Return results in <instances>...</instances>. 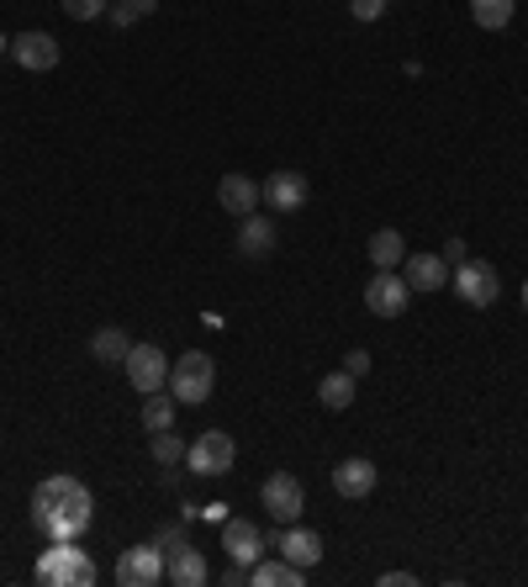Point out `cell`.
<instances>
[{"instance_id": "cell-1", "label": "cell", "mask_w": 528, "mask_h": 587, "mask_svg": "<svg viewBox=\"0 0 528 587\" xmlns=\"http://www.w3.org/2000/svg\"><path fill=\"white\" fill-rule=\"evenodd\" d=\"M91 518H96V497L91 488L80 482V476H49V482H38L32 492V530L49 539H74L91 530Z\"/></svg>"}, {"instance_id": "cell-2", "label": "cell", "mask_w": 528, "mask_h": 587, "mask_svg": "<svg viewBox=\"0 0 528 587\" xmlns=\"http://www.w3.org/2000/svg\"><path fill=\"white\" fill-rule=\"evenodd\" d=\"M38 583L49 587H91L96 583V562L74 545V539H49V551L38 556Z\"/></svg>"}, {"instance_id": "cell-3", "label": "cell", "mask_w": 528, "mask_h": 587, "mask_svg": "<svg viewBox=\"0 0 528 587\" xmlns=\"http://www.w3.org/2000/svg\"><path fill=\"white\" fill-rule=\"evenodd\" d=\"M217 387V360L207 349H186L180 360H169V397L180 402V408H196V402H207Z\"/></svg>"}, {"instance_id": "cell-4", "label": "cell", "mask_w": 528, "mask_h": 587, "mask_svg": "<svg viewBox=\"0 0 528 587\" xmlns=\"http://www.w3.org/2000/svg\"><path fill=\"white\" fill-rule=\"evenodd\" d=\"M260 503L275 524H302V514H307V492H302V482H296L291 471H270V476H264Z\"/></svg>"}, {"instance_id": "cell-5", "label": "cell", "mask_w": 528, "mask_h": 587, "mask_svg": "<svg viewBox=\"0 0 528 587\" xmlns=\"http://www.w3.org/2000/svg\"><path fill=\"white\" fill-rule=\"evenodd\" d=\"M233 461H239V444H233V434H222V429H207L201 440L186 444V465H191L196 476H228Z\"/></svg>"}, {"instance_id": "cell-6", "label": "cell", "mask_w": 528, "mask_h": 587, "mask_svg": "<svg viewBox=\"0 0 528 587\" xmlns=\"http://www.w3.org/2000/svg\"><path fill=\"white\" fill-rule=\"evenodd\" d=\"M365 307L376 313V318H402L412 307V286L402 270H376L370 275V286H365Z\"/></svg>"}, {"instance_id": "cell-7", "label": "cell", "mask_w": 528, "mask_h": 587, "mask_svg": "<svg viewBox=\"0 0 528 587\" xmlns=\"http://www.w3.org/2000/svg\"><path fill=\"white\" fill-rule=\"evenodd\" d=\"M122 366H127V381L144 391V397H148V391H165L169 387V355L159 349V344H133Z\"/></svg>"}, {"instance_id": "cell-8", "label": "cell", "mask_w": 528, "mask_h": 587, "mask_svg": "<svg viewBox=\"0 0 528 587\" xmlns=\"http://www.w3.org/2000/svg\"><path fill=\"white\" fill-rule=\"evenodd\" d=\"M455 292L471 307H492L503 296V275L486 265V260H465V265H455Z\"/></svg>"}, {"instance_id": "cell-9", "label": "cell", "mask_w": 528, "mask_h": 587, "mask_svg": "<svg viewBox=\"0 0 528 587\" xmlns=\"http://www.w3.org/2000/svg\"><path fill=\"white\" fill-rule=\"evenodd\" d=\"M117 583L122 587H159L165 583V551H159V545H133V551H122Z\"/></svg>"}, {"instance_id": "cell-10", "label": "cell", "mask_w": 528, "mask_h": 587, "mask_svg": "<svg viewBox=\"0 0 528 587\" xmlns=\"http://www.w3.org/2000/svg\"><path fill=\"white\" fill-rule=\"evenodd\" d=\"M11 59H17L22 70L43 74V70H59L64 49H59V38H49V32H17V38H11Z\"/></svg>"}, {"instance_id": "cell-11", "label": "cell", "mask_w": 528, "mask_h": 587, "mask_svg": "<svg viewBox=\"0 0 528 587\" xmlns=\"http://www.w3.org/2000/svg\"><path fill=\"white\" fill-rule=\"evenodd\" d=\"M222 551H228V562L254 566L264 556V530L254 518H228V524H222Z\"/></svg>"}, {"instance_id": "cell-12", "label": "cell", "mask_w": 528, "mask_h": 587, "mask_svg": "<svg viewBox=\"0 0 528 587\" xmlns=\"http://www.w3.org/2000/svg\"><path fill=\"white\" fill-rule=\"evenodd\" d=\"M217 201H222V212H233V218H249V212H260L264 201V186L254 175H222V186H217Z\"/></svg>"}, {"instance_id": "cell-13", "label": "cell", "mask_w": 528, "mask_h": 587, "mask_svg": "<svg viewBox=\"0 0 528 587\" xmlns=\"http://www.w3.org/2000/svg\"><path fill=\"white\" fill-rule=\"evenodd\" d=\"M264 207H270V212H302V207H307V175L275 170L264 180Z\"/></svg>"}, {"instance_id": "cell-14", "label": "cell", "mask_w": 528, "mask_h": 587, "mask_svg": "<svg viewBox=\"0 0 528 587\" xmlns=\"http://www.w3.org/2000/svg\"><path fill=\"white\" fill-rule=\"evenodd\" d=\"M165 577H169L175 587H201L207 577H212V566H207V556H201L191 539H186V545L165 551Z\"/></svg>"}, {"instance_id": "cell-15", "label": "cell", "mask_w": 528, "mask_h": 587, "mask_svg": "<svg viewBox=\"0 0 528 587\" xmlns=\"http://www.w3.org/2000/svg\"><path fill=\"white\" fill-rule=\"evenodd\" d=\"M402 275H408V286H412V296H433L444 281H450V265H444V254H408L402 260Z\"/></svg>"}, {"instance_id": "cell-16", "label": "cell", "mask_w": 528, "mask_h": 587, "mask_svg": "<svg viewBox=\"0 0 528 587\" xmlns=\"http://www.w3.org/2000/svg\"><path fill=\"white\" fill-rule=\"evenodd\" d=\"M334 492L338 497H370L376 492V465L365 455H349V461L334 465Z\"/></svg>"}, {"instance_id": "cell-17", "label": "cell", "mask_w": 528, "mask_h": 587, "mask_svg": "<svg viewBox=\"0 0 528 587\" xmlns=\"http://www.w3.org/2000/svg\"><path fill=\"white\" fill-rule=\"evenodd\" d=\"M281 556H286L291 566H302V572H313V566L323 562V535H317V530H302V524H286Z\"/></svg>"}, {"instance_id": "cell-18", "label": "cell", "mask_w": 528, "mask_h": 587, "mask_svg": "<svg viewBox=\"0 0 528 587\" xmlns=\"http://www.w3.org/2000/svg\"><path fill=\"white\" fill-rule=\"evenodd\" d=\"M239 254H243V260H264V254H275V222L260 218V212L239 218Z\"/></svg>"}, {"instance_id": "cell-19", "label": "cell", "mask_w": 528, "mask_h": 587, "mask_svg": "<svg viewBox=\"0 0 528 587\" xmlns=\"http://www.w3.org/2000/svg\"><path fill=\"white\" fill-rule=\"evenodd\" d=\"M249 583H254V587H302V583H307V572H302V566H291L286 556H281V562L260 556L254 572H249Z\"/></svg>"}, {"instance_id": "cell-20", "label": "cell", "mask_w": 528, "mask_h": 587, "mask_svg": "<svg viewBox=\"0 0 528 587\" xmlns=\"http://www.w3.org/2000/svg\"><path fill=\"white\" fill-rule=\"evenodd\" d=\"M365 254H370V265H376V270H402L408 244H402V233H397V228H381V233L370 239V249H365Z\"/></svg>"}, {"instance_id": "cell-21", "label": "cell", "mask_w": 528, "mask_h": 587, "mask_svg": "<svg viewBox=\"0 0 528 587\" xmlns=\"http://www.w3.org/2000/svg\"><path fill=\"white\" fill-rule=\"evenodd\" d=\"M355 391H360V381H355L349 370H334V376H323V381H317V402H323V408H334V413H344V408L355 402Z\"/></svg>"}, {"instance_id": "cell-22", "label": "cell", "mask_w": 528, "mask_h": 587, "mask_svg": "<svg viewBox=\"0 0 528 587\" xmlns=\"http://www.w3.org/2000/svg\"><path fill=\"white\" fill-rule=\"evenodd\" d=\"M127 349H133V339L122 328H96V339H91V355H96L101 366H122Z\"/></svg>"}, {"instance_id": "cell-23", "label": "cell", "mask_w": 528, "mask_h": 587, "mask_svg": "<svg viewBox=\"0 0 528 587\" xmlns=\"http://www.w3.org/2000/svg\"><path fill=\"white\" fill-rule=\"evenodd\" d=\"M175 408H180V402L169 397V387L165 391H148V397H144V429H148V434L169 429V423H175Z\"/></svg>"}, {"instance_id": "cell-24", "label": "cell", "mask_w": 528, "mask_h": 587, "mask_svg": "<svg viewBox=\"0 0 528 587\" xmlns=\"http://www.w3.org/2000/svg\"><path fill=\"white\" fill-rule=\"evenodd\" d=\"M513 11H518V0H471V17H476V27H486V32H503V27L513 22Z\"/></svg>"}, {"instance_id": "cell-25", "label": "cell", "mask_w": 528, "mask_h": 587, "mask_svg": "<svg viewBox=\"0 0 528 587\" xmlns=\"http://www.w3.org/2000/svg\"><path fill=\"white\" fill-rule=\"evenodd\" d=\"M154 6H159V0H117V6H106V17L117 27H133V22H144Z\"/></svg>"}, {"instance_id": "cell-26", "label": "cell", "mask_w": 528, "mask_h": 587, "mask_svg": "<svg viewBox=\"0 0 528 587\" xmlns=\"http://www.w3.org/2000/svg\"><path fill=\"white\" fill-rule=\"evenodd\" d=\"M154 461H159V465H180V461H186V444H180V434L159 429V434H154Z\"/></svg>"}, {"instance_id": "cell-27", "label": "cell", "mask_w": 528, "mask_h": 587, "mask_svg": "<svg viewBox=\"0 0 528 587\" xmlns=\"http://www.w3.org/2000/svg\"><path fill=\"white\" fill-rule=\"evenodd\" d=\"M59 6L70 11L74 22H96V17H106V6H112V0H59Z\"/></svg>"}, {"instance_id": "cell-28", "label": "cell", "mask_w": 528, "mask_h": 587, "mask_svg": "<svg viewBox=\"0 0 528 587\" xmlns=\"http://www.w3.org/2000/svg\"><path fill=\"white\" fill-rule=\"evenodd\" d=\"M386 6H391V0H349V17H355V22H381Z\"/></svg>"}, {"instance_id": "cell-29", "label": "cell", "mask_w": 528, "mask_h": 587, "mask_svg": "<svg viewBox=\"0 0 528 587\" xmlns=\"http://www.w3.org/2000/svg\"><path fill=\"white\" fill-rule=\"evenodd\" d=\"M344 370H349L355 381H360V376H370V349H349V355H344Z\"/></svg>"}, {"instance_id": "cell-30", "label": "cell", "mask_w": 528, "mask_h": 587, "mask_svg": "<svg viewBox=\"0 0 528 587\" xmlns=\"http://www.w3.org/2000/svg\"><path fill=\"white\" fill-rule=\"evenodd\" d=\"M465 260H471V254H465V239H450V244H444V265H465Z\"/></svg>"}, {"instance_id": "cell-31", "label": "cell", "mask_w": 528, "mask_h": 587, "mask_svg": "<svg viewBox=\"0 0 528 587\" xmlns=\"http://www.w3.org/2000/svg\"><path fill=\"white\" fill-rule=\"evenodd\" d=\"M154 545H159V551H175V545H186V535L169 524V530H159V535H154Z\"/></svg>"}, {"instance_id": "cell-32", "label": "cell", "mask_w": 528, "mask_h": 587, "mask_svg": "<svg viewBox=\"0 0 528 587\" xmlns=\"http://www.w3.org/2000/svg\"><path fill=\"white\" fill-rule=\"evenodd\" d=\"M381 587H418V577H412V572H386Z\"/></svg>"}, {"instance_id": "cell-33", "label": "cell", "mask_w": 528, "mask_h": 587, "mask_svg": "<svg viewBox=\"0 0 528 587\" xmlns=\"http://www.w3.org/2000/svg\"><path fill=\"white\" fill-rule=\"evenodd\" d=\"M222 583H228V587H239V583H249V566H239V562H233V566H228V577H222Z\"/></svg>"}, {"instance_id": "cell-34", "label": "cell", "mask_w": 528, "mask_h": 587, "mask_svg": "<svg viewBox=\"0 0 528 587\" xmlns=\"http://www.w3.org/2000/svg\"><path fill=\"white\" fill-rule=\"evenodd\" d=\"M0 53H11V38H6V32H0Z\"/></svg>"}, {"instance_id": "cell-35", "label": "cell", "mask_w": 528, "mask_h": 587, "mask_svg": "<svg viewBox=\"0 0 528 587\" xmlns=\"http://www.w3.org/2000/svg\"><path fill=\"white\" fill-rule=\"evenodd\" d=\"M524 307H528V281H524Z\"/></svg>"}]
</instances>
